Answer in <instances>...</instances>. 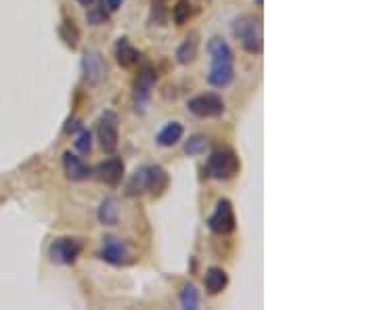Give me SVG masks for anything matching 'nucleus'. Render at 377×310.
<instances>
[{
  "label": "nucleus",
  "instance_id": "20",
  "mask_svg": "<svg viewBox=\"0 0 377 310\" xmlns=\"http://www.w3.org/2000/svg\"><path fill=\"white\" fill-rule=\"evenodd\" d=\"M181 306L185 310H195L199 306V291H197V287L193 283L183 285V289H181Z\"/></svg>",
  "mask_w": 377,
  "mask_h": 310
},
{
  "label": "nucleus",
  "instance_id": "3",
  "mask_svg": "<svg viewBox=\"0 0 377 310\" xmlns=\"http://www.w3.org/2000/svg\"><path fill=\"white\" fill-rule=\"evenodd\" d=\"M239 168H241L239 157H237V153H235L233 149H228V147L216 149V151L210 155L208 164H206V172H208V176L214 178V180H228V178H233V176L239 172Z\"/></svg>",
  "mask_w": 377,
  "mask_h": 310
},
{
  "label": "nucleus",
  "instance_id": "24",
  "mask_svg": "<svg viewBox=\"0 0 377 310\" xmlns=\"http://www.w3.org/2000/svg\"><path fill=\"white\" fill-rule=\"evenodd\" d=\"M191 15H193V5L189 3V0H181V3H178V5L174 7V11H172V17H174V21H176L178 26H183L185 21H189Z\"/></svg>",
  "mask_w": 377,
  "mask_h": 310
},
{
  "label": "nucleus",
  "instance_id": "10",
  "mask_svg": "<svg viewBox=\"0 0 377 310\" xmlns=\"http://www.w3.org/2000/svg\"><path fill=\"white\" fill-rule=\"evenodd\" d=\"M156 82H158V74L151 67H145L139 74V78L135 82V105H137V112L143 114L147 101L151 98V90L156 86Z\"/></svg>",
  "mask_w": 377,
  "mask_h": 310
},
{
  "label": "nucleus",
  "instance_id": "15",
  "mask_svg": "<svg viewBox=\"0 0 377 310\" xmlns=\"http://www.w3.org/2000/svg\"><path fill=\"white\" fill-rule=\"evenodd\" d=\"M203 283H206V291H208L210 295H216V293H220V291L228 285V275H226L222 268L212 266V268H208Z\"/></svg>",
  "mask_w": 377,
  "mask_h": 310
},
{
  "label": "nucleus",
  "instance_id": "19",
  "mask_svg": "<svg viewBox=\"0 0 377 310\" xmlns=\"http://www.w3.org/2000/svg\"><path fill=\"white\" fill-rule=\"evenodd\" d=\"M117 214H119V208H117V201L113 197H107L101 201V205H99V223L101 225H107V227L115 225Z\"/></svg>",
  "mask_w": 377,
  "mask_h": 310
},
{
  "label": "nucleus",
  "instance_id": "4",
  "mask_svg": "<svg viewBox=\"0 0 377 310\" xmlns=\"http://www.w3.org/2000/svg\"><path fill=\"white\" fill-rule=\"evenodd\" d=\"M82 254V243L78 239H72V237H61V239H55L49 248V258L53 264H59V266H67V264H74L78 260V256Z\"/></svg>",
  "mask_w": 377,
  "mask_h": 310
},
{
  "label": "nucleus",
  "instance_id": "13",
  "mask_svg": "<svg viewBox=\"0 0 377 310\" xmlns=\"http://www.w3.org/2000/svg\"><path fill=\"white\" fill-rule=\"evenodd\" d=\"M208 51H210V57H212V65H233L235 63L233 49L220 36H216V38H212L208 42Z\"/></svg>",
  "mask_w": 377,
  "mask_h": 310
},
{
  "label": "nucleus",
  "instance_id": "23",
  "mask_svg": "<svg viewBox=\"0 0 377 310\" xmlns=\"http://www.w3.org/2000/svg\"><path fill=\"white\" fill-rule=\"evenodd\" d=\"M208 147H210V141H208L206 137H201V135H195V137H191V139L187 141L185 153H187V155H201V153H206Z\"/></svg>",
  "mask_w": 377,
  "mask_h": 310
},
{
  "label": "nucleus",
  "instance_id": "2",
  "mask_svg": "<svg viewBox=\"0 0 377 310\" xmlns=\"http://www.w3.org/2000/svg\"><path fill=\"white\" fill-rule=\"evenodd\" d=\"M233 34L241 42V46L251 53H262V21L256 15H241L233 21Z\"/></svg>",
  "mask_w": 377,
  "mask_h": 310
},
{
  "label": "nucleus",
  "instance_id": "18",
  "mask_svg": "<svg viewBox=\"0 0 377 310\" xmlns=\"http://www.w3.org/2000/svg\"><path fill=\"white\" fill-rule=\"evenodd\" d=\"M183 135H185L183 124L170 122V124H166V126L160 130V135H158V145H162V147H172V145H176V143L183 139Z\"/></svg>",
  "mask_w": 377,
  "mask_h": 310
},
{
  "label": "nucleus",
  "instance_id": "16",
  "mask_svg": "<svg viewBox=\"0 0 377 310\" xmlns=\"http://www.w3.org/2000/svg\"><path fill=\"white\" fill-rule=\"evenodd\" d=\"M235 80L233 65H212L208 74V82L216 88H226Z\"/></svg>",
  "mask_w": 377,
  "mask_h": 310
},
{
  "label": "nucleus",
  "instance_id": "5",
  "mask_svg": "<svg viewBox=\"0 0 377 310\" xmlns=\"http://www.w3.org/2000/svg\"><path fill=\"white\" fill-rule=\"evenodd\" d=\"M208 227L216 235H231L237 227L235 212H233V203L228 199H218L214 214L208 218Z\"/></svg>",
  "mask_w": 377,
  "mask_h": 310
},
{
  "label": "nucleus",
  "instance_id": "7",
  "mask_svg": "<svg viewBox=\"0 0 377 310\" xmlns=\"http://www.w3.org/2000/svg\"><path fill=\"white\" fill-rule=\"evenodd\" d=\"M187 107L193 116L197 118H218L224 114V101L218 96V94H199V96H193Z\"/></svg>",
  "mask_w": 377,
  "mask_h": 310
},
{
  "label": "nucleus",
  "instance_id": "9",
  "mask_svg": "<svg viewBox=\"0 0 377 310\" xmlns=\"http://www.w3.org/2000/svg\"><path fill=\"white\" fill-rule=\"evenodd\" d=\"M105 61L103 55L99 51H86L82 55V74H84V82L88 86H99L105 78Z\"/></svg>",
  "mask_w": 377,
  "mask_h": 310
},
{
  "label": "nucleus",
  "instance_id": "14",
  "mask_svg": "<svg viewBox=\"0 0 377 310\" xmlns=\"http://www.w3.org/2000/svg\"><path fill=\"white\" fill-rule=\"evenodd\" d=\"M115 57H117V63L122 65V67H133V65H137L139 63V59H141V53L128 42V38H119L117 42H115Z\"/></svg>",
  "mask_w": 377,
  "mask_h": 310
},
{
  "label": "nucleus",
  "instance_id": "27",
  "mask_svg": "<svg viewBox=\"0 0 377 310\" xmlns=\"http://www.w3.org/2000/svg\"><path fill=\"white\" fill-rule=\"evenodd\" d=\"M78 128H82V126H80V122H78V120H69V122H67V126H65V132H76Z\"/></svg>",
  "mask_w": 377,
  "mask_h": 310
},
{
  "label": "nucleus",
  "instance_id": "25",
  "mask_svg": "<svg viewBox=\"0 0 377 310\" xmlns=\"http://www.w3.org/2000/svg\"><path fill=\"white\" fill-rule=\"evenodd\" d=\"M74 145H76V149H78L80 153H90V149H92V137H90V130L82 128Z\"/></svg>",
  "mask_w": 377,
  "mask_h": 310
},
{
  "label": "nucleus",
  "instance_id": "8",
  "mask_svg": "<svg viewBox=\"0 0 377 310\" xmlns=\"http://www.w3.org/2000/svg\"><path fill=\"white\" fill-rule=\"evenodd\" d=\"M99 258L109 262V264H115V266H122V264H131L135 258L131 254V248L126 246L122 239H115V237H109L105 239L103 243V250L99 252Z\"/></svg>",
  "mask_w": 377,
  "mask_h": 310
},
{
  "label": "nucleus",
  "instance_id": "21",
  "mask_svg": "<svg viewBox=\"0 0 377 310\" xmlns=\"http://www.w3.org/2000/svg\"><path fill=\"white\" fill-rule=\"evenodd\" d=\"M59 36L63 38V42H65L72 51H74V49H78L80 32H78V28L74 26V21L65 19V21L61 24V28H59Z\"/></svg>",
  "mask_w": 377,
  "mask_h": 310
},
{
  "label": "nucleus",
  "instance_id": "12",
  "mask_svg": "<svg viewBox=\"0 0 377 310\" xmlns=\"http://www.w3.org/2000/svg\"><path fill=\"white\" fill-rule=\"evenodd\" d=\"M63 168H65L67 178L74 180V182L86 180V178L92 174V168H90L86 162H82V157L74 155L72 151H65V153H63Z\"/></svg>",
  "mask_w": 377,
  "mask_h": 310
},
{
  "label": "nucleus",
  "instance_id": "28",
  "mask_svg": "<svg viewBox=\"0 0 377 310\" xmlns=\"http://www.w3.org/2000/svg\"><path fill=\"white\" fill-rule=\"evenodd\" d=\"M78 3H80L82 7H92V5L97 3V0H78Z\"/></svg>",
  "mask_w": 377,
  "mask_h": 310
},
{
  "label": "nucleus",
  "instance_id": "17",
  "mask_svg": "<svg viewBox=\"0 0 377 310\" xmlns=\"http://www.w3.org/2000/svg\"><path fill=\"white\" fill-rule=\"evenodd\" d=\"M197 53H199V40H197V34H189V36L183 40V44L178 46V51H176V61H178L181 65H187V63L195 61Z\"/></svg>",
  "mask_w": 377,
  "mask_h": 310
},
{
  "label": "nucleus",
  "instance_id": "26",
  "mask_svg": "<svg viewBox=\"0 0 377 310\" xmlns=\"http://www.w3.org/2000/svg\"><path fill=\"white\" fill-rule=\"evenodd\" d=\"M122 3H124V0H105V5H107L109 11H117L122 7Z\"/></svg>",
  "mask_w": 377,
  "mask_h": 310
},
{
  "label": "nucleus",
  "instance_id": "6",
  "mask_svg": "<svg viewBox=\"0 0 377 310\" xmlns=\"http://www.w3.org/2000/svg\"><path fill=\"white\" fill-rule=\"evenodd\" d=\"M117 114L107 110L101 114L99 118V124H97V135H99V141H101V147L107 151V153H113L117 149V141H119V132H117Z\"/></svg>",
  "mask_w": 377,
  "mask_h": 310
},
{
  "label": "nucleus",
  "instance_id": "11",
  "mask_svg": "<svg viewBox=\"0 0 377 310\" xmlns=\"http://www.w3.org/2000/svg\"><path fill=\"white\" fill-rule=\"evenodd\" d=\"M97 174H99V178H101L105 184L117 187V184L122 182V178H124V162H122V157H115V155H113V157L105 160L103 164H99Z\"/></svg>",
  "mask_w": 377,
  "mask_h": 310
},
{
  "label": "nucleus",
  "instance_id": "1",
  "mask_svg": "<svg viewBox=\"0 0 377 310\" xmlns=\"http://www.w3.org/2000/svg\"><path fill=\"white\" fill-rule=\"evenodd\" d=\"M170 178L168 172L158 166V164H147L135 170V174L131 176L128 184H126V195L137 197L143 193H151V195H162L168 187Z\"/></svg>",
  "mask_w": 377,
  "mask_h": 310
},
{
  "label": "nucleus",
  "instance_id": "22",
  "mask_svg": "<svg viewBox=\"0 0 377 310\" xmlns=\"http://www.w3.org/2000/svg\"><path fill=\"white\" fill-rule=\"evenodd\" d=\"M86 21L90 26H101V24H107L109 21V9L105 5V0H101L99 7H92L86 15Z\"/></svg>",
  "mask_w": 377,
  "mask_h": 310
}]
</instances>
